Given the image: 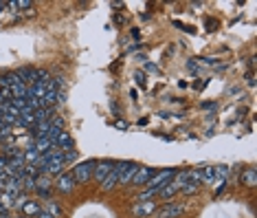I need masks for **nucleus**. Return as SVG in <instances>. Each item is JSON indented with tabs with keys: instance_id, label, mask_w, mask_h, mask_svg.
<instances>
[{
	"instance_id": "f257e3e1",
	"label": "nucleus",
	"mask_w": 257,
	"mask_h": 218,
	"mask_svg": "<svg viewBox=\"0 0 257 218\" xmlns=\"http://www.w3.org/2000/svg\"><path fill=\"white\" fill-rule=\"evenodd\" d=\"M95 165H97V161H92V159L77 163L75 168H73V179H75V183H79V185L88 183V181L92 179V172H95Z\"/></svg>"
},
{
	"instance_id": "f03ea898",
	"label": "nucleus",
	"mask_w": 257,
	"mask_h": 218,
	"mask_svg": "<svg viewBox=\"0 0 257 218\" xmlns=\"http://www.w3.org/2000/svg\"><path fill=\"white\" fill-rule=\"evenodd\" d=\"M117 170H119V185H130L138 165L132 163V161H121V163H117Z\"/></svg>"
},
{
	"instance_id": "7ed1b4c3",
	"label": "nucleus",
	"mask_w": 257,
	"mask_h": 218,
	"mask_svg": "<svg viewBox=\"0 0 257 218\" xmlns=\"http://www.w3.org/2000/svg\"><path fill=\"white\" fill-rule=\"evenodd\" d=\"M55 190L60 192V194H70V192L75 190V179H73V172H62L58 176V183H55Z\"/></svg>"
},
{
	"instance_id": "20e7f679",
	"label": "nucleus",
	"mask_w": 257,
	"mask_h": 218,
	"mask_svg": "<svg viewBox=\"0 0 257 218\" xmlns=\"http://www.w3.org/2000/svg\"><path fill=\"white\" fill-rule=\"evenodd\" d=\"M115 161H97V165H95V172H92V179L97 181V183H101V181L106 179L108 174H110L112 170H115Z\"/></svg>"
},
{
	"instance_id": "39448f33",
	"label": "nucleus",
	"mask_w": 257,
	"mask_h": 218,
	"mask_svg": "<svg viewBox=\"0 0 257 218\" xmlns=\"http://www.w3.org/2000/svg\"><path fill=\"white\" fill-rule=\"evenodd\" d=\"M156 210H158V203H154V199H152V201H138L132 212H134L136 218H147L150 214H154Z\"/></svg>"
},
{
	"instance_id": "423d86ee",
	"label": "nucleus",
	"mask_w": 257,
	"mask_h": 218,
	"mask_svg": "<svg viewBox=\"0 0 257 218\" xmlns=\"http://www.w3.org/2000/svg\"><path fill=\"white\" fill-rule=\"evenodd\" d=\"M156 174V168H147V165H138V170H136V174H134V179H132V185H147L152 181V176Z\"/></svg>"
},
{
	"instance_id": "0eeeda50",
	"label": "nucleus",
	"mask_w": 257,
	"mask_h": 218,
	"mask_svg": "<svg viewBox=\"0 0 257 218\" xmlns=\"http://www.w3.org/2000/svg\"><path fill=\"white\" fill-rule=\"evenodd\" d=\"M35 190H38V194L40 196H49L51 194V190H53V181H51V176L49 174H38L35 176Z\"/></svg>"
},
{
	"instance_id": "6e6552de",
	"label": "nucleus",
	"mask_w": 257,
	"mask_h": 218,
	"mask_svg": "<svg viewBox=\"0 0 257 218\" xmlns=\"http://www.w3.org/2000/svg\"><path fill=\"white\" fill-rule=\"evenodd\" d=\"M15 75H18V79H20V82H22V84H27V86L38 84V69L22 67V69H18V71H15Z\"/></svg>"
},
{
	"instance_id": "1a4fd4ad",
	"label": "nucleus",
	"mask_w": 257,
	"mask_h": 218,
	"mask_svg": "<svg viewBox=\"0 0 257 218\" xmlns=\"http://www.w3.org/2000/svg\"><path fill=\"white\" fill-rule=\"evenodd\" d=\"M183 207L181 205H176V203H167L165 207H163L161 212H158V218H178L183 214Z\"/></svg>"
},
{
	"instance_id": "9d476101",
	"label": "nucleus",
	"mask_w": 257,
	"mask_h": 218,
	"mask_svg": "<svg viewBox=\"0 0 257 218\" xmlns=\"http://www.w3.org/2000/svg\"><path fill=\"white\" fill-rule=\"evenodd\" d=\"M117 185H119V170H117V165H115V170H112L110 174L101 181V190H104V192H112Z\"/></svg>"
},
{
	"instance_id": "9b49d317",
	"label": "nucleus",
	"mask_w": 257,
	"mask_h": 218,
	"mask_svg": "<svg viewBox=\"0 0 257 218\" xmlns=\"http://www.w3.org/2000/svg\"><path fill=\"white\" fill-rule=\"evenodd\" d=\"M240 183L246 185V187H255L257 185V172H255V168H246L242 174H240Z\"/></svg>"
},
{
	"instance_id": "f8f14e48",
	"label": "nucleus",
	"mask_w": 257,
	"mask_h": 218,
	"mask_svg": "<svg viewBox=\"0 0 257 218\" xmlns=\"http://www.w3.org/2000/svg\"><path fill=\"white\" fill-rule=\"evenodd\" d=\"M181 187H183V185H178L176 181H169V183L163 187L161 192H158V196H163V199H172V196H176L178 192H181Z\"/></svg>"
},
{
	"instance_id": "ddd939ff",
	"label": "nucleus",
	"mask_w": 257,
	"mask_h": 218,
	"mask_svg": "<svg viewBox=\"0 0 257 218\" xmlns=\"http://www.w3.org/2000/svg\"><path fill=\"white\" fill-rule=\"evenodd\" d=\"M64 159L62 156H58V159H51L49 161V165H46V174H62V170H64Z\"/></svg>"
},
{
	"instance_id": "4468645a",
	"label": "nucleus",
	"mask_w": 257,
	"mask_h": 218,
	"mask_svg": "<svg viewBox=\"0 0 257 218\" xmlns=\"http://www.w3.org/2000/svg\"><path fill=\"white\" fill-rule=\"evenodd\" d=\"M53 144H55V145H60L62 150H66V148H68V150H73V137H70L68 133H66V130H62L60 137L53 141Z\"/></svg>"
},
{
	"instance_id": "2eb2a0df",
	"label": "nucleus",
	"mask_w": 257,
	"mask_h": 218,
	"mask_svg": "<svg viewBox=\"0 0 257 218\" xmlns=\"http://www.w3.org/2000/svg\"><path fill=\"white\" fill-rule=\"evenodd\" d=\"M22 212H24V216L27 218H35L40 212H42V207H40V203H35V201H27L22 205Z\"/></svg>"
},
{
	"instance_id": "dca6fc26",
	"label": "nucleus",
	"mask_w": 257,
	"mask_h": 218,
	"mask_svg": "<svg viewBox=\"0 0 257 218\" xmlns=\"http://www.w3.org/2000/svg\"><path fill=\"white\" fill-rule=\"evenodd\" d=\"M198 176H200V183H213L215 181V172H213V168H198Z\"/></svg>"
},
{
	"instance_id": "f3484780",
	"label": "nucleus",
	"mask_w": 257,
	"mask_h": 218,
	"mask_svg": "<svg viewBox=\"0 0 257 218\" xmlns=\"http://www.w3.org/2000/svg\"><path fill=\"white\" fill-rule=\"evenodd\" d=\"M44 212H49L53 218H62V207H60V203L58 201H49V203H44Z\"/></svg>"
},
{
	"instance_id": "a211bd4d",
	"label": "nucleus",
	"mask_w": 257,
	"mask_h": 218,
	"mask_svg": "<svg viewBox=\"0 0 257 218\" xmlns=\"http://www.w3.org/2000/svg\"><path fill=\"white\" fill-rule=\"evenodd\" d=\"M33 145H35V150H38L40 154H44V152L49 150L51 145H53V141H51L49 137H42V139H35V141H33Z\"/></svg>"
},
{
	"instance_id": "6ab92c4d",
	"label": "nucleus",
	"mask_w": 257,
	"mask_h": 218,
	"mask_svg": "<svg viewBox=\"0 0 257 218\" xmlns=\"http://www.w3.org/2000/svg\"><path fill=\"white\" fill-rule=\"evenodd\" d=\"M213 172H215V176H218V181H227V176H229V168H227V165L213 168Z\"/></svg>"
},
{
	"instance_id": "aec40b11",
	"label": "nucleus",
	"mask_w": 257,
	"mask_h": 218,
	"mask_svg": "<svg viewBox=\"0 0 257 218\" xmlns=\"http://www.w3.org/2000/svg\"><path fill=\"white\" fill-rule=\"evenodd\" d=\"M20 183H24V185H22L24 190H35V179H33V176H27V174H24V179L20 181Z\"/></svg>"
},
{
	"instance_id": "412c9836",
	"label": "nucleus",
	"mask_w": 257,
	"mask_h": 218,
	"mask_svg": "<svg viewBox=\"0 0 257 218\" xmlns=\"http://www.w3.org/2000/svg\"><path fill=\"white\" fill-rule=\"evenodd\" d=\"M181 192H183V194H196V192H198V185H193V183H185V185L181 187Z\"/></svg>"
},
{
	"instance_id": "4be33fe9",
	"label": "nucleus",
	"mask_w": 257,
	"mask_h": 218,
	"mask_svg": "<svg viewBox=\"0 0 257 218\" xmlns=\"http://www.w3.org/2000/svg\"><path fill=\"white\" fill-rule=\"evenodd\" d=\"M13 4H15V9H29V7H33V2H31V0H13Z\"/></svg>"
},
{
	"instance_id": "5701e85b",
	"label": "nucleus",
	"mask_w": 257,
	"mask_h": 218,
	"mask_svg": "<svg viewBox=\"0 0 257 218\" xmlns=\"http://www.w3.org/2000/svg\"><path fill=\"white\" fill-rule=\"evenodd\" d=\"M134 79H136V84H138V86L145 84V75H143L141 71H136V73H134Z\"/></svg>"
},
{
	"instance_id": "b1692460",
	"label": "nucleus",
	"mask_w": 257,
	"mask_h": 218,
	"mask_svg": "<svg viewBox=\"0 0 257 218\" xmlns=\"http://www.w3.org/2000/svg\"><path fill=\"white\" fill-rule=\"evenodd\" d=\"M115 128H119V130H128V124L123 119H117L115 121Z\"/></svg>"
},
{
	"instance_id": "393cba45",
	"label": "nucleus",
	"mask_w": 257,
	"mask_h": 218,
	"mask_svg": "<svg viewBox=\"0 0 257 218\" xmlns=\"http://www.w3.org/2000/svg\"><path fill=\"white\" fill-rule=\"evenodd\" d=\"M246 84H249V86H255V75H253V71H251V73H246Z\"/></svg>"
},
{
	"instance_id": "a878e982",
	"label": "nucleus",
	"mask_w": 257,
	"mask_h": 218,
	"mask_svg": "<svg viewBox=\"0 0 257 218\" xmlns=\"http://www.w3.org/2000/svg\"><path fill=\"white\" fill-rule=\"evenodd\" d=\"M38 218H53V216H51L49 212H44V210H42V212H40V214H38Z\"/></svg>"
},
{
	"instance_id": "bb28decb",
	"label": "nucleus",
	"mask_w": 257,
	"mask_h": 218,
	"mask_svg": "<svg viewBox=\"0 0 257 218\" xmlns=\"http://www.w3.org/2000/svg\"><path fill=\"white\" fill-rule=\"evenodd\" d=\"M145 69H147V71H154V73L158 71V69H156V64H145Z\"/></svg>"
},
{
	"instance_id": "cd10ccee",
	"label": "nucleus",
	"mask_w": 257,
	"mask_h": 218,
	"mask_svg": "<svg viewBox=\"0 0 257 218\" xmlns=\"http://www.w3.org/2000/svg\"><path fill=\"white\" fill-rule=\"evenodd\" d=\"M4 7H7V2H2V0H0V11H2Z\"/></svg>"
},
{
	"instance_id": "c85d7f7f",
	"label": "nucleus",
	"mask_w": 257,
	"mask_h": 218,
	"mask_svg": "<svg viewBox=\"0 0 257 218\" xmlns=\"http://www.w3.org/2000/svg\"><path fill=\"white\" fill-rule=\"evenodd\" d=\"M0 218H9V212H4V214H0Z\"/></svg>"
},
{
	"instance_id": "c756f323",
	"label": "nucleus",
	"mask_w": 257,
	"mask_h": 218,
	"mask_svg": "<svg viewBox=\"0 0 257 218\" xmlns=\"http://www.w3.org/2000/svg\"><path fill=\"white\" fill-rule=\"evenodd\" d=\"M18 218H27V216H18Z\"/></svg>"
},
{
	"instance_id": "7c9ffc66",
	"label": "nucleus",
	"mask_w": 257,
	"mask_h": 218,
	"mask_svg": "<svg viewBox=\"0 0 257 218\" xmlns=\"http://www.w3.org/2000/svg\"><path fill=\"white\" fill-rule=\"evenodd\" d=\"M0 194H2V190H0Z\"/></svg>"
}]
</instances>
